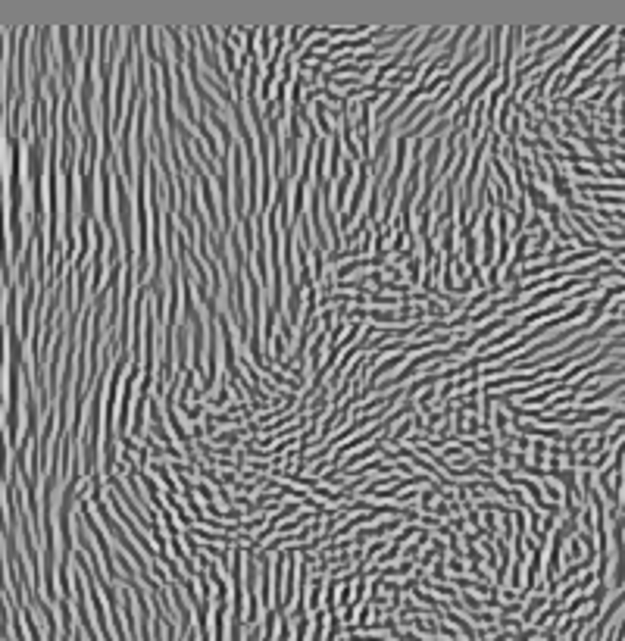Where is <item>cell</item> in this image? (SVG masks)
I'll list each match as a JSON object with an SVG mask.
<instances>
[{"label":"cell","mask_w":625,"mask_h":641,"mask_svg":"<svg viewBox=\"0 0 625 641\" xmlns=\"http://www.w3.org/2000/svg\"><path fill=\"white\" fill-rule=\"evenodd\" d=\"M478 251H482V247H478V232H475V235H466V238H463V263H466V266H475V263H478Z\"/></svg>","instance_id":"6da1fadb"}]
</instances>
